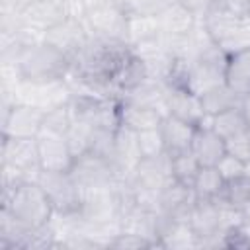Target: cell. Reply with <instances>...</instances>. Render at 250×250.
Returning <instances> with one entry per match:
<instances>
[{
	"label": "cell",
	"instance_id": "1",
	"mask_svg": "<svg viewBox=\"0 0 250 250\" xmlns=\"http://www.w3.org/2000/svg\"><path fill=\"white\" fill-rule=\"evenodd\" d=\"M2 209L31 230L49 225L55 215L47 193L37 182H23L14 189L2 191Z\"/></svg>",
	"mask_w": 250,
	"mask_h": 250
},
{
	"label": "cell",
	"instance_id": "2",
	"mask_svg": "<svg viewBox=\"0 0 250 250\" xmlns=\"http://www.w3.org/2000/svg\"><path fill=\"white\" fill-rule=\"evenodd\" d=\"M14 62L27 82H61L70 72V59L47 41L23 47Z\"/></svg>",
	"mask_w": 250,
	"mask_h": 250
},
{
	"label": "cell",
	"instance_id": "3",
	"mask_svg": "<svg viewBox=\"0 0 250 250\" xmlns=\"http://www.w3.org/2000/svg\"><path fill=\"white\" fill-rule=\"evenodd\" d=\"M227 61L229 55L219 45H213L211 49L193 59L186 88L197 96H203L205 92L225 84Z\"/></svg>",
	"mask_w": 250,
	"mask_h": 250
},
{
	"label": "cell",
	"instance_id": "4",
	"mask_svg": "<svg viewBox=\"0 0 250 250\" xmlns=\"http://www.w3.org/2000/svg\"><path fill=\"white\" fill-rule=\"evenodd\" d=\"M47 193L55 213H78L82 205V188L70 176V172L41 170L35 180Z\"/></svg>",
	"mask_w": 250,
	"mask_h": 250
},
{
	"label": "cell",
	"instance_id": "5",
	"mask_svg": "<svg viewBox=\"0 0 250 250\" xmlns=\"http://www.w3.org/2000/svg\"><path fill=\"white\" fill-rule=\"evenodd\" d=\"M125 23H127V14L123 6L111 0H102L94 4L84 18V25L90 37L125 39Z\"/></svg>",
	"mask_w": 250,
	"mask_h": 250
},
{
	"label": "cell",
	"instance_id": "6",
	"mask_svg": "<svg viewBox=\"0 0 250 250\" xmlns=\"http://www.w3.org/2000/svg\"><path fill=\"white\" fill-rule=\"evenodd\" d=\"M2 164L14 166L25 172L31 180H37L41 172L37 137H4L2 135Z\"/></svg>",
	"mask_w": 250,
	"mask_h": 250
},
{
	"label": "cell",
	"instance_id": "7",
	"mask_svg": "<svg viewBox=\"0 0 250 250\" xmlns=\"http://www.w3.org/2000/svg\"><path fill=\"white\" fill-rule=\"evenodd\" d=\"M68 172L82 189L98 188V186H109L115 180V172H113L111 162L107 158L96 154V152H90V150L76 156L72 162V168Z\"/></svg>",
	"mask_w": 250,
	"mask_h": 250
},
{
	"label": "cell",
	"instance_id": "8",
	"mask_svg": "<svg viewBox=\"0 0 250 250\" xmlns=\"http://www.w3.org/2000/svg\"><path fill=\"white\" fill-rule=\"evenodd\" d=\"M45 111L29 104H14L4 109L2 135L4 137H37L43 125Z\"/></svg>",
	"mask_w": 250,
	"mask_h": 250
},
{
	"label": "cell",
	"instance_id": "9",
	"mask_svg": "<svg viewBox=\"0 0 250 250\" xmlns=\"http://www.w3.org/2000/svg\"><path fill=\"white\" fill-rule=\"evenodd\" d=\"M90 39V33L84 25V21L80 20H72V18H64L59 23H55L53 27L47 29L45 33V41L49 45H53L55 49H59L61 53H64L68 59H72Z\"/></svg>",
	"mask_w": 250,
	"mask_h": 250
},
{
	"label": "cell",
	"instance_id": "10",
	"mask_svg": "<svg viewBox=\"0 0 250 250\" xmlns=\"http://www.w3.org/2000/svg\"><path fill=\"white\" fill-rule=\"evenodd\" d=\"M174 180L172 176V156L168 152H162L158 156L141 158L133 172V186L143 189L160 191L164 186H168Z\"/></svg>",
	"mask_w": 250,
	"mask_h": 250
},
{
	"label": "cell",
	"instance_id": "11",
	"mask_svg": "<svg viewBox=\"0 0 250 250\" xmlns=\"http://www.w3.org/2000/svg\"><path fill=\"white\" fill-rule=\"evenodd\" d=\"M39 166L49 172H68L74 162V154L62 135H37Z\"/></svg>",
	"mask_w": 250,
	"mask_h": 250
},
{
	"label": "cell",
	"instance_id": "12",
	"mask_svg": "<svg viewBox=\"0 0 250 250\" xmlns=\"http://www.w3.org/2000/svg\"><path fill=\"white\" fill-rule=\"evenodd\" d=\"M166 105H168V115H174V117L188 121L195 127H199V123L207 115L203 109V104H201V96L189 92L188 88L168 86Z\"/></svg>",
	"mask_w": 250,
	"mask_h": 250
},
{
	"label": "cell",
	"instance_id": "13",
	"mask_svg": "<svg viewBox=\"0 0 250 250\" xmlns=\"http://www.w3.org/2000/svg\"><path fill=\"white\" fill-rule=\"evenodd\" d=\"M20 18L25 25L47 33L49 27H53L66 16H64L61 2L57 0H27L20 12Z\"/></svg>",
	"mask_w": 250,
	"mask_h": 250
},
{
	"label": "cell",
	"instance_id": "14",
	"mask_svg": "<svg viewBox=\"0 0 250 250\" xmlns=\"http://www.w3.org/2000/svg\"><path fill=\"white\" fill-rule=\"evenodd\" d=\"M191 152L201 166H217V162L227 154V143L213 127H197Z\"/></svg>",
	"mask_w": 250,
	"mask_h": 250
},
{
	"label": "cell",
	"instance_id": "15",
	"mask_svg": "<svg viewBox=\"0 0 250 250\" xmlns=\"http://www.w3.org/2000/svg\"><path fill=\"white\" fill-rule=\"evenodd\" d=\"M195 125L182 121L174 115H166L160 123V133L164 139V148L168 154H178L191 150L193 135H195Z\"/></svg>",
	"mask_w": 250,
	"mask_h": 250
},
{
	"label": "cell",
	"instance_id": "16",
	"mask_svg": "<svg viewBox=\"0 0 250 250\" xmlns=\"http://www.w3.org/2000/svg\"><path fill=\"white\" fill-rule=\"evenodd\" d=\"M164 115L152 107L133 104L129 100H119V123L133 129V131H145L160 127Z\"/></svg>",
	"mask_w": 250,
	"mask_h": 250
},
{
	"label": "cell",
	"instance_id": "17",
	"mask_svg": "<svg viewBox=\"0 0 250 250\" xmlns=\"http://www.w3.org/2000/svg\"><path fill=\"white\" fill-rule=\"evenodd\" d=\"M189 227L195 230L199 240L205 236L219 234L221 232V229H219V203L215 199H197L195 197L191 217H189Z\"/></svg>",
	"mask_w": 250,
	"mask_h": 250
},
{
	"label": "cell",
	"instance_id": "18",
	"mask_svg": "<svg viewBox=\"0 0 250 250\" xmlns=\"http://www.w3.org/2000/svg\"><path fill=\"white\" fill-rule=\"evenodd\" d=\"M225 84L238 96H246L250 92V49L229 55Z\"/></svg>",
	"mask_w": 250,
	"mask_h": 250
},
{
	"label": "cell",
	"instance_id": "19",
	"mask_svg": "<svg viewBox=\"0 0 250 250\" xmlns=\"http://www.w3.org/2000/svg\"><path fill=\"white\" fill-rule=\"evenodd\" d=\"M160 37V27H158V18L156 16H137V14H127V23H125V41L131 47H139L145 43H152Z\"/></svg>",
	"mask_w": 250,
	"mask_h": 250
},
{
	"label": "cell",
	"instance_id": "20",
	"mask_svg": "<svg viewBox=\"0 0 250 250\" xmlns=\"http://www.w3.org/2000/svg\"><path fill=\"white\" fill-rule=\"evenodd\" d=\"M225 186H227V182L219 174L217 166H201L191 189L197 199H217L223 195Z\"/></svg>",
	"mask_w": 250,
	"mask_h": 250
},
{
	"label": "cell",
	"instance_id": "21",
	"mask_svg": "<svg viewBox=\"0 0 250 250\" xmlns=\"http://www.w3.org/2000/svg\"><path fill=\"white\" fill-rule=\"evenodd\" d=\"M201 104H203V109L207 115H217V113H223L230 107H236L242 104V96H238L234 90H230L227 84H221L209 92H205L201 96Z\"/></svg>",
	"mask_w": 250,
	"mask_h": 250
},
{
	"label": "cell",
	"instance_id": "22",
	"mask_svg": "<svg viewBox=\"0 0 250 250\" xmlns=\"http://www.w3.org/2000/svg\"><path fill=\"white\" fill-rule=\"evenodd\" d=\"M211 127H213L225 141H229V139L240 135L242 131L250 129V123H248V119H246L242 107L236 105V107H230V109H227V111H223V113L213 115V125H211Z\"/></svg>",
	"mask_w": 250,
	"mask_h": 250
},
{
	"label": "cell",
	"instance_id": "23",
	"mask_svg": "<svg viewBox=\"0 0 250 250\" xmlns=\"http://www.w3.org/2000/svg\"><path fill=\"white\" fill-rule=\"evenodd\" d=\"M221 197L234 209L242 211L246 219H250V176H240L232 182H227Z\"/></svg>",
	"mask_w": 250,
	"mask_h": 250
},
{
	"label": "cell",
	"instance_id": "24",
	"mask_svg": "<svg viewBox=\"0 0 250 250\" xmlns=\"http://www.w3.org/2000/svg\"><path fill=\"white\" fill-rule=\"evenodd\" d=\"M170 156H172V176H174V180L188 186V188H193L195 176L201 168V164L197 162L193 152L186 150V152H178V154H170Z\"/></svg>",
	"mask_w": 250,
	"mask_h": 250
},
{
	"label": "cell",
	"instance_id": "25",
	"mask_svg": "<svg viewBox=\"0 0 250 250\" xmlns=\"http://www.w3.org/2000/svg\"><path fill=\"white\" fill-rule=\"evenodd\" d=\"M70 125H72V113H70V107L66 102L62 105H57V107L45 111L39 135L43 133V135H62L64 137L68 133Z\"/></svg>",
	"mask_w": 250,
	"mask_h": 250
},
{
	"label": "cell",
	"instance_id": "26",
	"mask_svg": "<svg viewBox=\"0 0 250 250\" xmlns=\"http://www.w3.org/2000/svg\"><path fill=\"white\" fill-rule=\"evenodd\" d=\"M137 141H139V150H141L143 158H150V156H158V154L166 152L160 127L139 131L137 133Z\"/></svg>",
	"mask_w": 250,
	"mask_h": 250
},
{
	"label": "cell",
	"instance_id": "27",
	"mask_svg": "<svg viewBox=\"0 0 250 250\" xmlns=\"http://www.w3.org/2000/svg\"><path fill=\"white\" fill-rule=\"evenodd\" d=\"M172 4H176V0H121L125 14L137 16H158Z\"/></svg>",
	"mask_w": 250,
	"mask_h": 250
},
{
	"label": "cell",
	"instance_id": "28",
	"mask_svg": "<svg viewBox=\"0 0 250 250\" xmlns=\"http://www.w3.org/2000/svg\"><path fill=\"white\" fill-rule=\"evenodd\" d=\"M217 170H219V174L223 176L225 182H232V180L244 176V160H240V158H236V156L227 152L217 162Z\"/></svg>",
	"mask_w": 250,
	"mask_h": 250
},
{
	"label": "cell",
	"instance_id": "29",
	"mask_svg": "<svg viewBox=\"0 0 250 250\" xmlns=\"http://www.w3.org/2000/svg\"><path fill=\"white\" fill-rule=\"evenodd\" d=\"M227 143V152L240 158V160H250V129L242 131L240 135L225 141Z\"/></svg>",
	"mask_w": 250,
	"mask_h": 250
},
{
	"label": "cell",
	"instance_id": "30",
	"mask_svg": "<svg viewBox=\"0 0 250 250\" xmlns=\"http://www.w3.org/2000/svg\"><path fill=\"white\" fill-rule=\"evenodd\" d=\"M109 248H125V250H129V248H133V250H137V248H152V242L146 240V238H143V236H139V234L123 232L121 230L115 236V240L111 242Z\"/></svg>",
	"mask_w": 250,
	"mask_h": 250
},
{
	"label": "cell",
	"instance_id": "31",
	"mask_svg": "<svg viewBox=\"0 0 250 250\" xmlns=\"http://www.w3.org/2000/svg\"><path fill=\"white\" fill-rule=\"evenodd\" d=\"M213 8H219L236 16H248L250 0H213Z\"/></svg>",
	"mask_w": 250,
	"mask_h": 250
},
{
	"label": "cell",
	"instance_id": "32",
	"mask_svg": "<svg viewBox=\"0 0 250 250\" xmlns=\"http://www.w3.org/2000/svg\"><path fill=\"white\" fill-rule=\"evenodd\" d=\"M176 2L184 6L188 12H191L195 18H203L213 8V0H176Z\"/></svg>",
	"mask_w": 250,
	"mask_h": 250
},
{
	"label": "cell",
	"instance_id": "33",
	"mask_svg": "<svg viewBox=\"0 0 250 250\" xmlns=\"http://www.w3.org/2000/svg\"><path fill=\"white\" fill-rule=\"evenodd\" d=\"M240 107H242V111H244V115H246V119H248V123H250V92H248L246 96H242Z\"/></svg>",
	"mask_w": 250,
	"mask_h": 250
},
{
	"label": "cell",
	"instance_id": "34",
	"mask_svg": "<svg viewBox=\"0 0 250 250\" xmlns=\"http://www.w3.org/2000/svg\"><path fill=\"white\" fill-rule=\"evenodd\" d=\"M244 176H250V160L244 162Z\"/></svg>",
	"mask_w": 250,
	"mask_h": 250
},
{
	"label": "cell",
	"instance_id": "35",
	"mask_svg": "<svg viewBox=\"0 0 250 250\" xmlns=\"http://www.w3.org/2000/svg\"><path fill=\"white\" fill-rule=\"evenodd\" d=\"M111 2H119V4H121V0H111Z\"/></svg>",
	"mask_w": 250,
	"mask_h": 250
},
{
	"label": "cell",
	"instance_id": "36",
	"mask_svg": "<svg viewBox=\"0 0 250 250\" xmlns=\"http://www.w3.org/2000/svg\"><path fill=\"white\" fill-rule=\"evenodd\" d=\"M248 16H250V8H248Z\"/></svg>",
	"mask_w": 250,
	"mask_h": 250
},
{
	"label": "cell",
	"instance_id": "37",
	"mask_svg": "<svg viewBox=\"0 0 250 250\" xmlns=\"http://www.w3.org/2000/svg\"><path fill=\"white\" fill-rule=\"evenodd\" d=\"M248 225H250V219H248Z\"/></svg>",
	"mask_w": 250,
	"mask_h": 250
}]
</instances>
